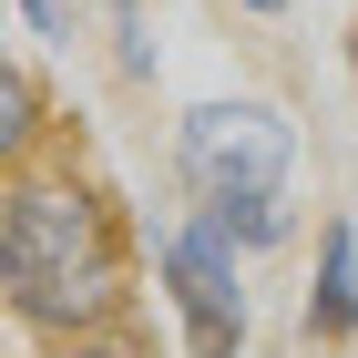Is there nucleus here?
<instances>
[{
    "label": "nucleus",
    "instance_id": "0eeeda50",
    "mask_svg": "<svg viewBox=\"0 0 358 358\" xmlns=\"http://www.w3.org/2000/svg\"><path fill=\"white\" fill-rule=\"evenodd\" d=\"M21 41H72V0H10Z\"/></svg>",
    "mask_w": 358,
    "mask_h": 358
},
{
    "label": "nucleus",
    "instance_id": "7ed1b4c3",
    "mask_svg": "<svg viewBox=\"0 0 358 358\" xmlns=\"http://www.w3.org/2000/svg\"><path fill=\"white\" fill-rule=\"evenodd\" d=\"M174 185L205 205H246V194H287L297 185V123L266 92L236 103H185L174 113Z\"/></svg>",
    "mask_w": 358,
    "mask_h": 358
},
{
    "label": "nucleus",
    "instance_id": "20e7f679",
    "mask_svg": "<svg viewBox=\"0 0 358 358\" xmlns=\"http://www.w3.org/2000/svg\"><path fill=\"white\" fill-rule=\"evenodd\" d=\"M297 338H307V348H358V225L348 215L317 225V276H307Z\"/></svg>",
    "mask_w": 358,
    "mask_h": 358
},
{
    "label": "nucleus",
    "instance_id": "f257e3e1",
    "mask_svg": "<svg viewBox=\"0 0 358 358\" xmlns=\"http://www.w3.org/2000/svg\"><path fill=\"white\" fill-rule=\"evenodd\" d=\"M0 307L21 338L92 348L134 317V215L83 164H0Z\"/></svg>",
    "mask_w": 358,
    "mask_h": 358
},
{
    "label": "nucleus",
    "instance_id": "1a4fd4ad",
    "mask_svg": "<svg viewBox=\"0 0 358 358\" xmlns=\"http://www.w3.org/2000/svg\"><path fill=\"white\" fill-rule=\"evenodd\" d=\"M348 92H358V21H348Z\"/></svg>",
    "mask_w": 358,
    "mask_h": 358
},
{
    "label": "nucleus",
    "instance_id": "39448f33",
    "mask_svg": "<svg viewBox=\"0 0 358 358\" xmlns=\"http://www.w3.org/2000/svg\"><path fill=\"white\" fill-rule=\"evenodd\" d=\"M52 134V83L31 52H0V164H31Z\"/></svg>",
    "mask_w": 358,
    "mask_h": 358
},
{
    "label": "nucleus",
    "instance_id": "6e6552de",
    "mask_svg": "<svg viewBox=\"0 0 358 358\" xmlns=\"http://www.w3.org/2000/svg\"><path fill=\"white\" fill-rule=\"evenodd\" d=\"M236 10H256V21H287V10H297V0H236Z\"/></svg>",
    "mask_w": 358,
    "mask_h": 358
},
{
    "label": "nucleus",
    "instance_id": "f03ea898",
    "mask_svg": "<svg viewBox=\"0 0 358 358\" xmlns=\"http://www.w3.org/2000/svg\"><path fill=\"white\" fill-rule=\"evenodd\" d=\"M246 256L256 246L205 205V194L154 236V287H164L174 338H185L194 358H236V348H246V328H256V317H246Z\"/></svg>",
    "mask_w": 358,
    "mask_h": 358
},
{
    "label": "nucleus",
    "instance_id": "423d86ee",
    "mask_svg": "<svg viewBox=\"0 0 358 358\" xmlns=\"http://www.w3.org/2000/svg\"><path fill=\"white\" fill-rule=\"evenodd\" d=\"M103 21H113V72L123 83H154V10L143 0H103Z\"/></svg>",
    "mask_w": 358,
    "mask_h": 358
}]
</instances>
